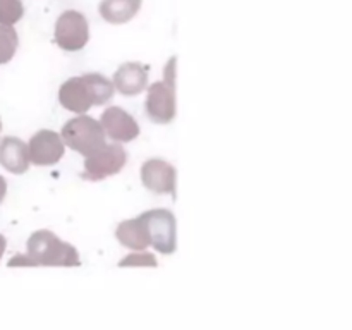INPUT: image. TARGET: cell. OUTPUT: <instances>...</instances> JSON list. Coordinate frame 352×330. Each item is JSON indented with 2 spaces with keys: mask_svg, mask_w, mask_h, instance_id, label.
<instances>
[{
  "mask_svg": "<svg viewBox=\"0 0 352 330\" xmlns=\"http://www.w3.org/2000/svg\"><path fill=\"white\" fill-rule=\"evenodd\" d=\"M28 256L34 265L47 267H78L79 254L72 244L58 239L50 230H36L28 239Z\"/></svg>",
  "mask_w": 352,
  "mask_h": 330,
  "instance_id": "cell-1",
  "label": "cell"
},
{
  "mask_svg": "<svg viewBox=\"0 0 352 330\" xmlns=\"http://www.w3.org/2000/svg\"><path fill=\"white\" fill-rule=\"evenodd\" d=\"M60 138L62 143L81 153L85 158L93 157L107 144L102 124L88 116H79L67 120V124L62 127Z\"/></svg>",
  "mask_w": 352,
  "mask_h": 330,
  "instance_id": "cell-2",
  "label": "cell"
},
{
  "mask_svg": "<svg viewBox=\"0 0 352 330\" xmlns=\"http://www.w3.org/2000/svg\"><path fill=\"white\" fill-rule=\"evenodd\" d=\"M140 220L148 232L150 246L162 254H172L177 248V227L175 217L170 210H150L141 213Z\"/></svg>",
  "mask_w": 352,
  "mask_h": 330,
  "instance_id": "cell-3",
  "label": "cell"
},
{
  "mask_svg": "<svg viewBox=\"0 0 352 330\" xmlns=\"http://www.w3.org/2000/svg\"><path fill=\"white\" fill-rule=\"evenodd\" d=\"M89 40V26L86 17L78 10H65L55 23V43L65 52H78Z\"/></svg>",
  "mask_w": 352,
  "mask_h": 330,
  "instance_id": "cell-4",
  "label": "cell"
},
{
  "mask_svg": "<svg viewBox=\"0 0 352 330\" xmlns=\"http://www.w3.org/2000/svg\"><path fill=\"white\" fill-rule=\"evenodd\" d=\"M127 162V153L120 143L105 144L98 153L86 158L82 179L86 181H102L110 175L119 174Z\"/></svg>",
  "mask_w": 352,
  "mask_h": 330,
  "instance_id": "cell-5",
  "label": "cell"
},
{
  "mask_svg": "<svg viewBox=\"0 0 352 330\" xmlns=\"http://www.w3.org/2000/svg\"><path fill=\"white\" fill-rule=\"evenodd\" d=\"M65 144L62 143L60 134L55 131L41 129L34 134L28 143V153H30L31 164L38 167H47V165H55L62 157H64Z\"/></svg>",
  "mask_w": 352,
  "mask_h": 330,
  "instance_id": "cell-6",
  "label": "cell"
},
{
  "mask_svg": "<svg viewBox=\"0 0 352 330\" xmlns=\"http://www.w3.org/2000/svg\"><path fill=\"white\" fill-rule=\"evenodd\" d=\"M175 172L174 165L160 158H151L141 167V181L146 189L157 195H174L175 192Z\"/></svg>",
  "mask_w": 352,
  "mask_h": 330,
  "instance_id": "cell-7",
  "label": "cell"
},
{
  "mask_svg": "<svg viewBox=\"0 0 352 330\" xmlns=\"http://www.w3.org/2000/svg\"><path fill=\"white\" fill-rule=\"evenodd\" d=\"M146 113L153 122L168 124L175 117V88L164 81L153 82L148 88Z\"/></svg>",
  "mask_w": 352,
  "mask_h": 330,
  "instance_id": "cell-8",
  "label": "cell"
},
{
  "mask_svg": "<svg viewBox=\"0 0 352 330\" xmlns=\"http://www.w3.org/2000/svg\"><path fill=\"white\" fill-rule=\"evenodd\" d=\"M103 131L116 143H129L140 136V126L136 119L120 107H110L102 113L100 119Z\"/></svg>",
  "mask_w": 352,
  "mask_h": 330,
  "instance_id": "cell-9",
  "label": "cell"
},
{
  "mask_svg": "<svg viewBox=\"0 0 352 330\" xmlns=\"http://www.w3.org/2000/svg\"><path fill=\"white\" fill-rule=\"evenodd\" d=\"M113 88L124 96H136L148 86V69L140 62H126L113 74Z\"/></svg>",
  "mask_w": 352,
  "mask_h": 330,
  "instance_id": "cell-10",
  "label": "cell"
},
{
  "mask_svg": "<svg viewBox=\"0 0 352 330\" xmlns=\"http://www.w3.org/2000/svg\"><path fill=\"white\" fill-rule=\"evenodd\" d=\"M0 165L10 174H24L30 168L28 144L16 136L0 140Z\"/></svg>",
  "mask_w": 352,
  "mask_h": 330,
  "instance_id": "cell-11",
  "label": "cell"
},
{
  "mask_svg": "<svg viewBox=\"0 0 352 330\" xmlns=\"http://www.w3.org/2000/svg\"><path fill=\"white\" fill-rule=\"evenodd\" d=\"M58 102H60L64 109L74 113H85L86 110H89V107H93L91 96H89L82 76L67 79L60 86V89H58Z\"/></svg>",
  "mask_w": 352,
  "mask_h": 330,
  "instance_id": "cell-12",
  "label": "cell"
},
{
  "mask_svg": "<svg viewBox=\"0 0 352 330\" xmlns=\"http://www.w3.org/2000/svg\"><path fill=\"white\" fill-rule=\"evenodd\" d=\"M100 16L110 24L129 23L141 9V0H102Z\"/></svg>",
  "mask_w": 352,
  "mask_h": 330,
  "instance_id": "cell-13",
  "label": "cell"
},
{
  "mask_svg": "<svg viewBox=\"0 0 352 330\" xmlns=\"http://www.w3.org/2000/svg\"><path fill=\"white\" fill-rule=\"evenodd\" d=\"M116 237L122 246L129 248L134 251H144L150 246V239H148V232L144 229L143 222L138 219L124 220L119 223L116 230Z\"/></svg>",
  "mask_w": 352,
  "mask_h": 330,
  "instance_id": "cell-14",
  "label": "cell"
},
{
  "mask_svg": "<svg viewBox=\"0 0 352 330\" xmlns=\"http://www.w3.org/2000/svg\"><path fill=\"white\" fill-rule=\"evenodd\" d=\"M82 79H85L89 96H91L93 105H103V103L112 100L116 88H113V82L109 78L98 74V72H89V74L82 76Z\"/></svg>",
  "mask_w": 352,
  "mask_h": 330,
  "instance_id": "cell-15",
  "label": "cell"
},
{
  "mask_svg": "<svg viewBox=\"0 0 352 330\" xmlns=\"http://www.w3.org/2000/svg\"><path fill=\"white\" fill-rule=\"evenodd\" d=\"M17 50V33L12 26H0V64H6Z\"/></svg>",
  "mask_w": 352,
  "mask_h": 330,
  "instance_id": "cell-16",
  "label": "cell"
},
{
  "mask_svg": "<svg viewBox=\"0 0 352 330\" xmlns=\"http://www.w3.org/2000/svg\"><path fill=\"white\" fill-rule=\"evenodd\" d=\"M24 7L21 0H0V24L12 26L23 17Z\"/></svg>",
  "mask_w": 352,
  "mask_h": 330,
  "instance_id": "cell-17",
  "label": "cell"
},
{
  "mask_svg": "<svg viewBox=\"0 0 352 330\" xmlns=\"http://www.w3.org/2000/svg\"><path fill=\"white\" fill-rule=\"evenodd\" d=\"M120 267H157V258L151 253L138 251V253L129 254L120 261Z\"/></svg>",
  "mask_w": 352,
  "mask_h": 330,
  "instance_id": "cell-18",
  "label": "cell"
},
{
  "mask_svg": "<svg viewBox=\"0 0 352 330\" xmlns=\"http://www.w3.org/2000/svg\"><path fill=\"white\" fill-rule=\"evenodd\" d=\"M26 265H30V267H36V265H34V261L31 260L30 256H28V254H16V256H12L10 258V261H9V267H26Z\"/></svg>",
  "mask_w": 352,
  "mask_h": 330,
  "instance_id": "cell-19",
  "label": "cell"
},
{
  "mask_svg": "<svg viewBox=\"0 0 352 330\" xmlns=\"http://www.w3.org/2000/svg\"><path fill=\"white\" fill-rule=\"evenodd\" d=\"M6 195H7V182H6V179H3L2 175H0V203L3 201Z\"/></svg>",
  "mask_w": 352,
  "mask_h": 330,
  "instance_id": "cell-20",
  "label": "cell"
},
{
  "mask_svg": "<svg viewBox=\"0 0 352 330\" xmlns=\"http://www.w3.org/2000/svg\"><path fill=\"white\" fill-rule=\"evenodd\" d=\"M6 246H7V241H6V237H3L2 234H0V260H2L3 253H6Z\"/></svg>",
  "mask_w": 352,
  "mask_h": 330,
  "instance_id": "cell-21",
  "label": "cell"
},
{
  "mask_svg": "<svg viewBox=\"0 0 352 330\" xmlns=\"http://www.w3.org/2000/svg\"><path fill=\"white\" fill-rule=\"evenodd\" d=\"M0 131H2V120H0Z\"/></svg>",
  "mask_w": 352,
  "mask_h": 330,
  "instance_id": "cell-22",
  "label": "cell"
}]
</instances>
